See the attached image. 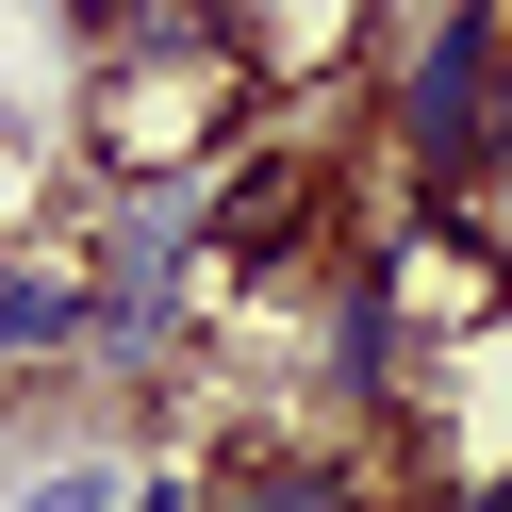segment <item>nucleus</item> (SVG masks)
I'll return each instance as SVG.
<instances>
[{
	"label": "nucleus",
	"instance_id": "obj_1",
	"mask_svg": "<svg viewBox=\"0 0 512 512\" xmlns=\"http://www.w3.org/2000/svg\"><path fill=\"white\" fill-rule=\"evenodd\" d=\"M364 100H380L397 199L463 215L512 166V0H397V17H364Z\"/></svg>",
	"mask_w": 512,
	"mask_h": 512
},
{
	"label": "nucleus",
	"instance_id": "obj_5",
	"mask_svg": "<svg viewBox=\"0 0 512 512\" xmlns=\"http://www.w3.org/2000/svg\"><path fill=\"white\" fill-rule=\"evenodd\" d=\"M463 232H479V265L512 281V166H496V182H479V199H463Z\"/></svg>",
	"mask_w": 512,
	"mask_h": 512
},
{
	"label": "nucleus",
	"instance_id": "obj_3",
	"mask_svg": "<svg viewBox=\"0 0 512 512\" xmlns=\"http://www.w3.org/2000/svg\"><path fill=\"white\" fill-rule=\"evenodd\" d=\"M0 380H100V265L83 248L0 265Z\"/></svg>",
	"mask_w": 512,
	"mask_h": 512
},
{
	"label": "nucleus",
	"instance_id": "obj_2",
	"mask_svg": "<svg viewBox=\"0 0 512 512\" xmlns=\"http://www.w3.org/2000/svg\"><path fill=\"white\" fill-rule=\"evenodd\" d=\"M397 380H413V298L380 281V248L314 265V314H298V397L331 413V446H347V430H380V413H397Z\"/></svg>",
	"mask_w": 512,
	"mask_h": 512
},
{
	"label": "nucleus",
	"instance_id": "obj_4",
	"mask_svg": "<svg viewBox=\"0 0 512 512\" xmlns=\"http://www.w3.org/2000/svg\"><path fill=\"white\" fill-rule=\"evenodd\" d=\"M17 512H116V463H50V479H34Z\"/></svg>",
	"mask_w": 512,
	"mask_h": 512
}]
</instances>
